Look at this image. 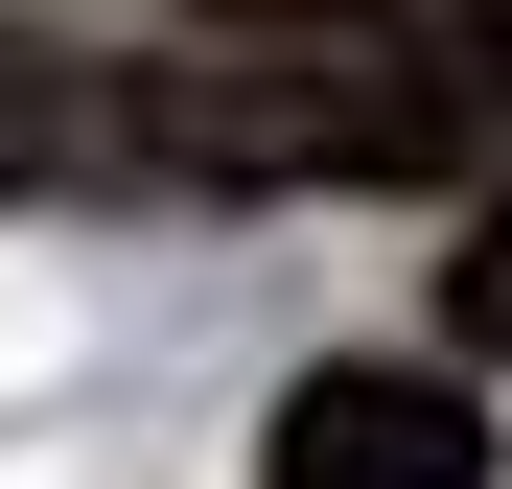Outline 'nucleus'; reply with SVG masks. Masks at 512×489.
I'll list each match as a JSON object with an SVG mask.
<instances>
[{"label": "nucleus", "mask_w": 512, "mask_h": 489, "mask_svg": "<svg viewBox=\"0 0 512 489\" xmlns=\"http://www.w3.org/2000/svg\"><path fill=\"white\" fill-rule=\"evenodd\" d=\"M256 489H489V396H466V373L350 350V373H303V396H280Z\"/></svg>", "instance_id": "1"}, {"label": "nucleus", "mask_w": 512, "mask_h": 489, "mask_svg": "<svg viewBox=\"0 0 512 489\" xmlns=\"http://www.w3.org/2000/svg\"><path fill=\"white\" fill-rule=\"evenodd\" d=\"M0 187H24V210H94V187H163V163H140V47L0 24Z\"/></svg>", "instance_id": "2"}, {"label": "nucleus", "mask_w": 512, "mask_h": 489, "mask_svg": "<svg viewBox=\"0 0 512 489\" xmlns=\"http://www.w3.org/2000/svg\"><path fill=\"white\" fill-rule=\"evenodd\" d=\"M443 303H466V350H489V373H512V187H489V210H466V257H443Z\"/></svg>", "instance_id": "3"}]
</instances>
